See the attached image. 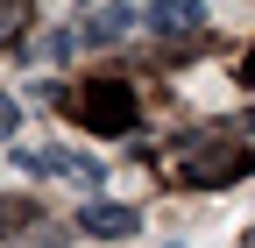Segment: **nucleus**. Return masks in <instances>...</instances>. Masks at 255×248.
Masks as SVG:
<instances>
[{
  "label": "nucleus",
  "mask_w": 255,
  "mask_h": 248,
  "mask_svg": "<svg viewBox=\"0 0 255 248\" xmlns=\"http://www.w3.org/2000/svg\"><path fill=\"white\" fill-rule=\"evenodd\" d=\"M128 28H135V14H128V7H107L100 21H92V43H114V36H128Z\"/></svg>",
  "instance_id": "nucleus-4"
},
{
  "label": "nucleus",
  "mask_w": 255,
  "mask_h": 248,
  "mask_svg": "<svg viewBox=\"0 0 255 248\" xmlns=\"http://www.w3.org/2000/svg\"><path fill=\"white\" fill-rule=\"evenodd\" d=\"M14 135H21V107L0 92V142H14Z\"/></svg>",
  "instance_id": "nucleus-5"
},
{
  "label": "nucleus",
  "mask_w": 255,
  "mask_h": 248,
  "mask_svg": "<svg viewBox=\"0 0 255 248\" xmlns=\"http://www.w3.org/2000/svg\"><path fill=\"white\" fill-rule=\"evenodd\" d=\"M78 234L128 241V234H135V206H121V199H85V206H78Z\"/></svg>",
  "instance_id": "nucleus-2"
},
{
  "label": "nucleus",
  "mask_w": 255,
  "mask_h": 248,
  "mask_svg": "<svg viewBox=\"0 0 255 248\" xmlns=\"http://www.w3.org/2000/svg\"><path fill=\"white\" fill-rule=\"evenodd\" d=\"M7 156H14L21 170H50V177H78V184H100V163H92V156H78V149H14V142H7Z\"/></svg>",
  "instance_id": "nucleus-1"
},
{
  "label": "nucleus",
  "mask_w": 255,
  "mask_h": 248,
  "mask_svg": "<svg viewBox=\"0 0 255 248\" xmlns=\"http://www.w3.org/2000/svg\"><path fill=\"white\" fill-rule=\"evenodd\" d=\"M142 28H156V36H199L206 28V7L199 0H149V14H142Z\"/></svg>",
  "instance_id": "nucleus-3"
}]
</instances>
